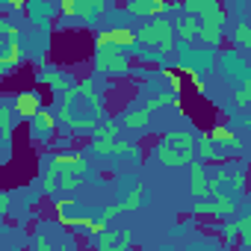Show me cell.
Returning a JSON list of instances; mask_svg holds the SVG:
<instances>
[{"instance_id": "6da1fadb", "label": "cell", "mask_w": 251, "mask_h": 251, "mask_svg": "<svg viewBox=\"0 0 251 251\" xmlns=\"http://www.w3.org/2000/svg\"><path fill=\"white\" fill-rule=\"evenodd\" d=\"M195 136L189 130H169L166 136L157 139L154 145V160L166 169H189V163L195 160Z\"/></svg>"}, {"instance_id": "7a4b0ae2", "label": "cell", "mask_w": 251, "mask_h": 251, "mask_svg": "<svg viewBox=\"0 0 251 251\" xmlns=\"http://www.w3.org/2000/svg\"><path fill=\"white\" fill-rule=\"evenodd\" d=\"M139 45L142 48H160V53H172L177 48V33H175V21L169 15H157V18H148L139 30Z\"/></svg>"}, {"instance_id": "3957f363", "label": "cell", "mask_w": 251, "mask_h": 251, "mask_svg": "<svg viewBox=\"0 0 251 251\" xmlns=\"http://www.w3.org/2000/svg\"><path fill=\"white\" fill-rule=\"evenodd\" d=\"M95 71L103 77H127L133 71L130 50L121 45H100L95 48Z\"/></svg>"}, {"instance_id": "277c9868", "label": "cell", "mask_w": 251, "mask_h": 251, "mask_svg": "<svg viewBox=\"0 0 251 251\" xmlns=\"http://www.w3.org/2000/svg\"><path fill=\"white\" fill-rule=\"evenodd\" d=\"M198 18H201L198 42H204L207 48H219L225 42V24H227V12L222 6V0H219V3H213L210 9H204Z\"/></svg>"}, {"instance_id": "5b68a950", "label": "cell", "mask_w": 251, "mask_h": 251, "mask_svg": "<svg viewBox=\"0 0 251 251\" xmlns=\"http://www.w3.org/2000/svg\"><path fill=\"white\" fill-rule=\"evenodd\" d=\"M124 12L136 18H157L180 12V0H124Z\"/></svg>"}, {"instance_id": "8992f818", "label": "cell", "mask_w": 251, "mask_h": 251, "mask_svg": "<svg viewBox=\"0 0 251 251\" xmlns=\"http://www.w3.org/2000/svg\"><path fill=\"white\" fill-rule=\"evenodd\" d=\"M89 151L95 157H136L139 145L130 139H92Z\"/></svg>"}, {"instance_id": "52a82bcc", "label": "cell", "mask_w": 251, "mask_h": 251, "mask_svg": "<svg viewBox=\"0 0 251 251\" xmlns=\"http://www.w3.org/2000/svg\"><path fill=\"white\" fill-rule=\"evenodd\" d=\"M189 195H192L195 201L213 195V189H210V163H204V160H198V157L189 163Z\"/></svg>"}, {"instance_id": "ba28073f", "label": "cell", "mask_w": 251, "mask_h": 251, "mask_svg": "<svg viewBox=\"0 0 251 251\" xmlns=\"http://www.w3.org/2000/svg\"><path fill=\"white\" fill-rule=\"evenodd\" d=\"M92 242H95V248H100V251H130V245H133V230H130V227H121V230L106 227V230L98 233Z\"/></svg>"}, {"instance_id": "9c48e42d", "label": "cell", "mask_w": 251, "mask_h": 251, "mask_svg": "<svg viewBox=\"0 0 251 251\" xmlns=\"http://www.w3.org/2000/svg\"><path fill=\"white\" fill-rule=\"evenodd\" d=\"M100 45H121V48H127V50H136L142 48L139 45V33L130 30V27H109V30H100L95 36V48Z\"/></svg>"}, {"instance_id": "30bf717a", "label": "cell", "mask_w": 251, "mask_h": 251, "mask_svg": "<svg viewBox=\"0 0 251 251\" xmlns=\"http://www.w3.org/2000/svg\"><path fill=\"white\" fill-rule=\"evenodd\" d=\"M12 106H15V112H18L21 121H30V118H36L45 109V100H42V92L39 89H21L12 98Z\"/></svg>"}, {"instance_id": "8fae6325", "label": "cell", "mask_w": 251, "mask_h": 251, "mask_svg": "<svg viewBox=\"0 0 251 251\" xmlns=\"http://www.w3.org/2000/svg\"><path fill=\"white\" fill-rule=\"evenodd\" d=\"M56 124H59V118H56L50 109H42L36 118L27 121L30 139H33V142H50V139L56 136Z\"/></svg>"}, {"instance_id": "7c38bea8", "label": "cell", "mask_w": 251, "mask_h": 251, "mask_svg": "<svg viewBox=\"0 0 251 251\" xmlns=\"http://www.w3.org/2000/svg\"><path fill=\"white\" fill-rule=\"evenodd\" d=\"M24 62V48L21 39H3V48H0V74H12L15 65Z\"/></svg>"}, {"instance_id": "4fadbf2b", "label": "cell", "mask_w": 251, "mask_h": 251, "mask_svg": "<svg viewBox=\"0 0 251 251\" xmlns=\"http://www.w3.org/2000/svg\"><path fill=\"white\" fill-rule=\"evenodd\" d=\"M36 80H39L42 86H48V89L59 92V95H65L68 89H74V86H77L68 74H62V71H56V68H48V65H42V68L36 71Z\"/></svg>"}, {"instance_id": "5bb4252c", "label": "cell", "mask_w": 251, "mask_h": 251, "mask_svg": "<svg viewBox=\"0 0 251 251\" xmlns=\"http://www.w3.org/2000/svg\"><path fill=\"white\" fill-rule=\"evenodd\" d=\"M151 115H154V109H148V106H139V109H127V112H121V127L124 130H130V133H142V130H148V124H151Z\"/></svg>"}, {"instance_id": "9a60e30c", "label": "cell", "mask_w": 251, "mask_h": 251, "mask_svg": "<svg viewBox=\"0 0 251 251\" xmlns=\"http://www.w3.org/2000/svg\"><path fill=\"white\" fill-rule=\"evenodd\" d=\"M210 142H216V145H225V148H230V151H239L242 148V136L233 130V127H227V124H216L213 130H207L204 133Z\"/></svg>"}, {"instance_id": "2e32d148", "label": "cell", "mask_w": 251, "mask_h": 251, "mask_svg": "<svg viewBox=\"0 0 251 251\" xmlns=\"http://www.w3.org/2000/svg\"><path fill=\"white\" fill-rule=\"evenodd\" d=\"M198 30H201V18L198 15H189V12H180V21H175V33L183 45H192L198 42Z\"/></svg>"}, {"instance_id": "e0dca14e", "label": "cell", "mask_w": 251, "mask_h": 251, "mask_svg": "<svg viewBox=\"0 0 251 251\" xmlns=\"http://www.w3.org/2000/svg\"><path fill=\"white\" fill-rule=\"evenodd\" d=\"M53 166H59V169H71V172L80 175V177L89 175V163H86V157H83L80 151H59V154H53Z\"/></svg>"}, {"instance_id": "ac0fdd59", "label": "cell", "mask_w": 251, "mask_h": 251, "mask_svg": "<svg viewBox=\"0 0 251 251\" xmlns=\"http://www.w3.org/2000/svg\"><path fill=\"white\" fill-rule=\"evenodd\" d=\"M210 198H213L216 219H233V213H236V195H233V192L219 189V192H213Z\"/></svg>"}, {"instance_id": "d6986e66", "label": "cell", "mask_w": 251, "mask_h": 251, "mask_svg": "<svg viewBox=\"0 0 251 251\" xmlns=\"http://www.w3.org/2000/svg\"><path fill=\"white\" fill-rule=\"evenodd\" d=\"M53 213H56V222H59V225L74 227V219H77V201H74V198H56V201H53Z\"/></svg>"}, {"instance_id": "ffe728a7", "label": "cell", "mask_w": 251, "mask_h": 251, "mask_svg": "<svg viewBox=\"0 0 251 251\" xmlns=\"http://www.w3.org/2000/svg\"><path fill=\"white\" fill-rule=\"evenodd\" d=\"M213 230L222 236L225 245H236V242H239V225H236V219H225V222L213 225Z\"/></svg>"}, {"instance_id": "44dd1931", "label": "cell", "mask_w": 251, "mask_h": 251, "mask_svg": "<svg viewBox=\"0 0 251 251\" xmlns=\"http://www.w3.org/2000/svg\"><path fill=\"white\" fill-rule=\"evenodd\" d=\"M195 157L204 160V163H222V160H225V157L216 151V142H210L207 136L198 139V145H195Z\"/></svg>"}, {"instance_id": "7402d4cb", "label": "cell", "mask_w": 251, "mask_h": 251, "mask_svg": "<svg viewBox=\"0 0 251 251\" xmlns=\"http://www.w3.org/2000/svg\"><path fill=\"white\" fill-rule=\"evenodd\" d=\"M50 166H53V163H50ZM53 169H59V166H53ZM80 186H83V177H80V175H74L71 169H59V189H62V192L74 195Z\"/></svg>"}, {"instance_id": "603a6c76", "label": "cell", "mask_w": 251, "mask_h": 251, "mask_svg": "<svg viewBox=\"0 0 251 251\" xmlns=\"http://www.w3.org/2000/svg\"><path fill=\"white\" fill-rule=\"evenodd\" d=\"M98 15H100V12H98V6H95V0H74V18L92 24Z\"/></svg>"}, {"instance_id": "cb8c5ba5", "label": "cell", "mask_w": 251, "mask_h": 251, "mask_svg": "<svg viewBox=\"0 0 251 251\" xmlns=\"http://www.w3.org/2000/svg\"><path fill=\"white\" fill-rule=\"evenodd\" d=\"M230 42H233L236 48H242V50H248V53H251V24H248V21L236 24V27H233V33H230Z\"/></svg>"}, {"instance_id": "d4e9b609", "label": "cell", "mask_w": 251, "mask_h": 251, "mask_svg": "<svg viewBox=\"0 0 251 251\" xmlns=\"http://www.w3.org/2000/svg\"><path fill=\"white\" fill-rule=\"evenodd\" d=\"M118 130H121V121L118 118H106L103 124H98L92 139H118Z\"/></svg>"}, {"instance_id": "484cf974", "label": "cell", "mask_w": 251, "mask_h": 251, "mask_svg": "<svg viewBox=\"0 0 251 251\" xmlns=\"http://www.w3.org/2000/svg\"><path fill=\"white\" fill-rule=\"evenodd\" d=\"M15 106L12 103H0V136L3 133H12V127H15Z\"/></svg>"}, {"instance_id": "4316f807", "label": "cell", "mask_w": 251, "mask_h": 251, "mask_svg": "<svg viewBox=\"0 0 251 251\" xmlns=\"http://www.w3.org/2000/svg\"><path fill=\"white\" fill-rule=\"evenodd\" d=\"M242 189H248V175H245V166L239 163L236 169H230V192L239 195Z\"/></svg>"}, {"instance_id": "83f0119b", "label": "cell", "mask_w": 251, "mask_h": 251, "mask_svg": "<svg viewBox=\"0 0 251 251\" xmlns=\"http://www.w3.org/2000/svg\"><path fill=\"white\" fill-rule=\"evenodd\" d=\"M56 189H59V169H53V166H50V169L42 175V192L50 198Z\"/></svg>"}, {"instance_id": "f1b7e54d", "label": "cell", "mask_w": 251, "mask_h": 251, "mask_svg": "<svg viewBox=\"0 0 251 251\" xmlns=\"http://www.w3.org/2000/svg\"><path fill=\"white\" fill-rule=\"evenodd\" d=\"M219 0H180V12H189V15H201L204 9H210Z\"/></svg>"}, {"instance_id": "f546056e", "label": "cell", "mask_w": 251, "mask_h": 251, "mask_svg": "<svg viewBox=\"0 0 251 251\" xmlns=\"http://www.w3.org/2000/svg\"><path fill=\"white\" fill-rule=\"evenodd\" d=\"M142 201H145V186H142V183H133V189L127 192L124 204H127V210L133 213V210H139V207H142Z\"/></svg>"}, {"instance_id": "4dcf8cb0", "label": "cell", "mask_w": 251, "mask_h": 251, "mask_svg": "<svg viewBox=\"0 0 251 251\" xmlns=\"http://www.w3.org/2000/svg\"><path fill=\"white\" fill-rule=\"evenodd\" d=\"M160 74H163V80L169 83V92H180V89H183V80H180V68L175 71V68H166V65H163V68H160Z\"/></svg>"}, {"instance_id": "1f68e13d", "label": "cell", "mask_w": 251, "mask_h": 251, "mask_svg": "<svg viewBox=\"0 0 251 251\" xmlns=\"http://www.w3.org/2000/svg\"><path fill=\"white\" fill-rule=\"evenodd\" d=\"M145 106L148 109H163V106H175V100H172V92H157V95H151L148 100H145Z\"/></svg>"}, {"instance_id": "d6a6232c", "label": "cell", "mask_w": 251, "mask_h": 251, "mask_svg": "<svg viewBox=\"0 0 251 251\" xmlns=\"http://www.w3.org/2000/svg\"><path fill=\"white\" fill-rule=\"evenodd\" d=\"M121 213H130L124 201H121V204H109V207H100V210H98V219L109 225V219H115V216H121Z\"/></svg>"}, {"instance_id": "836d02e7", "label": "cell", "mask_w": 251, "mask_h": 251, "mask_svg": "<svg viewBox=\"0 0 251 251\" xmlns=\"http://www.w3.org/2000/svg\"><path fill=\"white\" fill-rule=\"evenodd\" d=\"M192 213L195 216H201V219H216V210H213V198H201L198 204H192Z\"/></svg>"}, {"instance_id": "e575fe53", "label": "cell", "mask_w": 251, "mask_h": 251, "mask_svg": "<svg viewBox=\"0 0 251 251\" xmlns=\"http://www.w3.org/2000/svg\"><path fill=\"white\" fill-rule=\"evenodd\" d=\"M233 103H236L239 109H248V103H251V89H248V86H239L236 95H233Z\"/></svg>"}, {"instance_id": "d590c367", "label": "cell", "mask_w": 251, "mask_h": 251, "mask_svg": "<svg viewBox=\"0 0 251 251\" xmlns=\"http://www.w3.org/2000/svg\"><path fill=\"white\" fill-rule=\"evenodd\" d=\"M0 33H3L6 39H18L21 36V27H15L9 18H0Z\"/></svg>"}, {"instance_id": "8d00e7d4", "label": "cell", "mask_w": 251, "mask_h": 251, "mask_svg": "<svg viewBox=\"0 0 251 251\" xmlns=\"http://www.w3.org/2000/svg\"><path fill=\"white\" fill-rule=\"evenodd\" d=\"M30 248H33V251H50V239H48L45 233H36L33 242H30Z\"/></svg>"}, {"instance_id": "74e56055", "label": "cell", "mask_w": 251, "mask_h": 251, "mask_svg": "<svg viewBox=\"0 0 251 251\" xmlns=\"http://www.w3.org/2000/svg\"><path fill=\"white\" fill-rule=\"evenodd\" d=\"M9 216V192L3 189V192H0V219H6Z\"/></svg>"}, {"instance_id": "f35d334b", "label": "cell", "mask_w": 251, "mask_h": 251, "mask_svg": "<svg viewBox=\"0 0 251 251\" xmlns=\"http://www.w3.org/2000/svg\"><path fill=\"white\" fill-rule=\"evenodd\" d=\"M239 245H242V248H251V225L239 230Z\"/></svg>"}, {"instance_id": "ab89813d", "label": "cell", "mask_w": 251, "mask_h": 251, "mask_svg": "<svg viewBox=\"0 0 251 251\" xmlns=\"http://www.w3.org/2000/svg\"><path fill=\"white\" fill-rule=\"evenodd\" d=\"M59 9H62V15L74 18V0H59Z\"/></svg>"}, {"instance_id": "60d3db41", "label": "cell", "mask_w": 251, "mask_h": 251, "mask_svg": "<svg viewBox=\"0 0 251 251\" xmlns=\"http://www.w3.org/2000/svg\"><path fill=\"white\" fill-rule=\"evenodd\" d=\"M239 124H242V127H248V130H251V118H242Z\"/></svg>"}, {"instance_id": "b9f144b4", "label": "cell", "mask_w": 251, "mask_h": 251, "mask_svg": "<svg viewBox=\"0 0 251 251\" xmlns=\"http://www.w3.org/2000/svg\"><path fill=\"white\" fill-rule=\"evenodd\" d=\"M245 3H248V9H251V0H245Z\"/></svg>"}, {"instance_id": "7bdbcfd3", "label": "cell", "mask_w": 251, "mask_h": 251, "mask_svg": "<svg viewBox=\"0 0 251 251\" xmlns=\"http://www.w3.org/2000/svg\"><path fill=\"white\" fill-rule=\"evenodd\" d=\"M248 24H251V18H248Z\"/></svg>"}]
</instances>
